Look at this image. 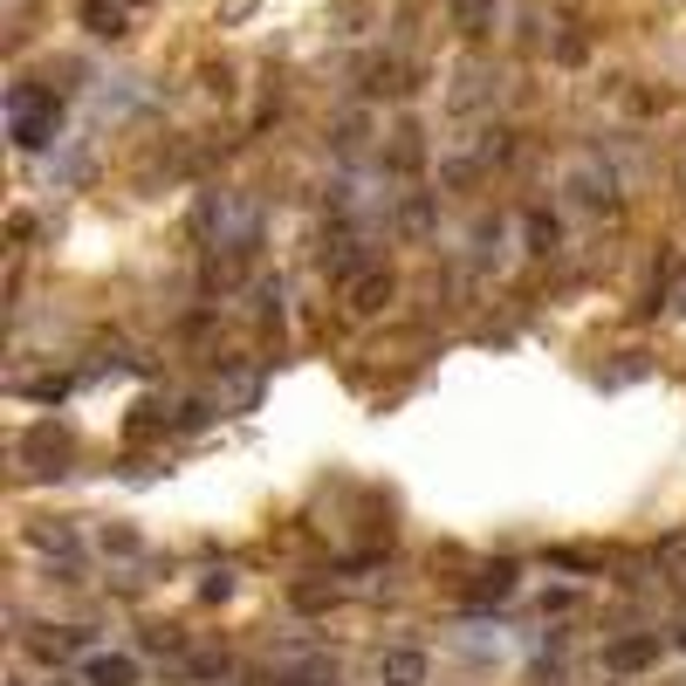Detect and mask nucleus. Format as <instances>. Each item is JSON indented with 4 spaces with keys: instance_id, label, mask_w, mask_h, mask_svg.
<instances>
[{
    "instance_id": "f257e3e1",
    "label": "nucleus",
    "mask_w": 686,
    "mask_h": 686,
    "mask_svg": "<svg viewBox=\"0 0 686 686\" xmlns=\"http://www.w3.org/2000/svg\"><path fill=\"white\" fill-rule=\"evenodd\" d=\"M8 124H14V144L21 151H42L48 138H56V124H62V104H56V90H35V83H21L8 96Z\"/></svg>"
},
{
    "instance_id": "f03ea898",
    "label": "nucleus",
    "mask_w": 686,
    "mask_h": 686,
    "mask_svg": "<svg viewBox=\"0 0 686 686\" xmlns=\"http://www.w3.org/2000/svg\"><path fill=\"white\" fill-rule=\"evenodd\" d=\"M344 302H350V316H377V310L392 302V268H385V261H377V268H364L358 282L344 289Z\"/></svg>"
},
{
    "instance_id": "7ed1b4c3",
    "label": "nucleus",
    "mask_w": 686,
    "mask_h": 686,
    "mask_svg": "<svg viewBox=\"0 0 686 686\" xmlns=\"http://www.w3.org/2000/svg\"><path fill=\"white\" fill-rule=\"evenodd\" d=\"M83 686H138V659L131 652H90L83 659Z\"/></svg>"
},
{
    "instance_id": "20e7f679",
    "label": "nucleus",
    "mask_w": 686,
    "mask_h": 686,
    "mask_svg": "<svg viewBox=\"0 0 686 686\" xmlns=\"http://www.w3.org/2000/svg\"><path fill=\"white\" fill-rule=\"evenodd\" d=\"M377 679L385 686H426V652L419 646H392L385 659H377Z\"/></svg>"
},
{
    "instance_id": "39448f33",
    "label": "nucleus",
    "mask_w": 686,
    "mask_h": 686,
    "mask_svg": "<svg viewBox=\"0 0 686 686\" xmlns=\"http://www.w3.org/2000/svg\"><path fill=\"white\" fill-rule=\"evenodd\" d=\"M652 659H659V631H639V639H618L612 652H604V666L612 673H646Z\"/></svg>"
},
{
    "instance_id": "423d86ee",
    "label": "nucleus",
    "mask_w": 686,
    "mask_h": 686,
    "mask_svg": "<svg viewBox=\"0 0 686 686\" xmlns=\"http://www.w3.org/2000/svg\"><path fill=\"white\" fill-rule=\"evenodd\" d=\"M75 21H83L90 35H124V0H83V8H75Z\"/></svg>"
},
{
    "instance_id": "0eeeda50",
    "label": "nucleus",
    "mask_w": 686,
    "mask_h": 686,
    "mask_svg": "<svg viewBox=\"0 0 686 686\" xmlns=\"http://www.w3.org/2000/svg\"><path fill=\"white\" fill-rule=\"evenodd\" d=\"M570 193L583 199V207H612V172H597V165H577V172H570Z\"/></svg>"
},
{
    "instance_id": "6e6552de",
    "label": "nucleus",
    "mask_w": 686,
    "mask_h": 686,
    "mask_svg": "<svg viewBox=\"0 0 686 686\" xmlns=\"http://www.w3.org/2000/svg\"><path fill=\"white\" fill-rule=\"evenodd\" d=\"M495 8H501V0H453V21H461L467 35H488L495 28Z\"/></svg>"
},
{
    "instance_id": "1a4fd4ad",
    "label": "nucleus",
    "mask_w": 686,
    "mask_h": 686,
    "mask_svg": "<svg viewBox=\"0 0 686 686\" xmlns=\"http://www.w3.org/2000/svg\"><path fill=\"white\" fill-rule=\"evenodd\" d=\"M28 461H56L62 467L69 461V440L56 433V426H35V433H28Z\"/></svg>"
},
{
    "instance_id": "9d476101",
    "label": "nucleus",
    "mask_w": 686,
    "mask_h": 686,
    "mask_svg": "<svg viewBox=\"0 0 686 686\" xmlns=\"http://www.w3.org/2000/svg\"><path fill=\"white\" fill-rule=\"evenodd\" d=\"M508 591H515V570H488L480 583H467V604H501Z\"/></svg>"
},
{
    "instance_id": "9b49d317",
    "label": "nucleus",
    "mask_w": 686,
    "mask_h": 686,
    "mask_svg": "<svg viewBox=\"0 0 686 686\" xmlns=\"http://www.w3.org/2000/svg\"><path fill=\"white\" fill-rule=\"evenodd\" d=\"M528 247H536V254L556 247V220H549V213H528Z\"/></svg>"
},
{
    "instance_id": "f8f14e48",
    "label": "nucleus",
    "mask_w": 686,
    "mask_h": 686,
    "mask_svg": "<svg viewBox=\"0 0 686 686\" xmlns=\"http://www.w3.org/2000/svg\"><path fill=\"white\" fill-rule=\"evenodd\" d=\"M371 8H364V0H344V8L337 14H329V21H337V35H358V21H364Z\"/></svg>"
},
{
    "instance_id": "ddd939ff",
    "label": "nucleus",
    "mask_w": 686,
    "mask_h": 686,
    "mask_svg": "<svg viewBox=\"0 0 686 686\" xmlns=\"http://www.w3.org/2000/svg\"><path fill=\"white\" fill-rule=\"evenodd\" d=\"M426 226H433V207H426V199H405V234H426Z\"/></svg>"
},
{
    "instance_id": "4468645a",
    "label": "nucleus",
    "mask_w": 686,
    "mask_h": 686,
    "mask_svg": "<svg viewBox=\"0 0 686 686\" xmlns=\"http://www.w3.org/2000/svg\"><path fill=\"white\" fill-rule=\"evenodd\" d=\"M295 604H302V612H323V604H329V591H323V583H302V591H295Z\"/></svg>"
},
{
    "instance_id": "2eb2a0df",
    "label": "nucleus",
    "mask_w": 686,
    "mask_h": 686,
    "mask_svg": "<svg viewBox=\"0 0 686 686\" xmlns=\"http://www.w3.org/2000/svg\"><path fill=\"white\" fill-rule=\"evenodd\" d=\"M124 8H144V0H124Z\"/></svg>"
}]
</instances>
